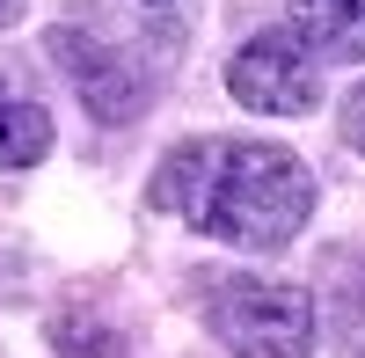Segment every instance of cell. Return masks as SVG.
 Wrapping results in <instances>:
<instances>
[{
    "instance_id": "cell-8",
    "label": "cell",
    "mask_w": 365,
    "mask_h": 358,
    "mask_svg": "<svg viewBox=\"0 0 365 358\" xmlns=\"http://www.w3.org/2000/svg\"><path fill=\"white\" fill-rule=\"evenodd\" d=\"M139 8H146V15H161L168 29H182V15H190V0H139Z\"/></svg>"
},
{
    "instance_id": "cell-2",
    "label": "cell",
    "mask_w": 365,
    "mask_h": 358,
    "mask_svg": "<svg viewBox=\"0 0 365 358\" xmlns=\"http://www.w3.org/2000/svg\"><path fill=\"white\" fill-rule=\"evenodd\" d=\"M205 322L234 358H307L314 351V300L285 278H212Z\"/></svg>"
},
{
    "instance_id": "cell-4",
    "label": "cell",
    "mask_w": 365,
    "mask_h": 358,
    "mask_svg": "<svg viewBox=\"0 0 365 358\" xmlns=\"http://www.w3.org/2000/svg\"><path fill=\"white\" fill-rule=\"evenodd\" d=\"M227 88L241 110H263V117H299L314 110L322 96V73H314V51L292 37V29H263V37H249L234 51L227 66Z\"/></svg>"
},
{
    "instance_id": "cell-7",
    "label": "cell",
    "mask_w": 365,
    "mask_h": 358,
    "mask_svg": "<svg viewBox=\"0 0 365 358\" xmlns=\"http://www.w3.org/2000/svg\"><path fill=\"white\" fill-rule=\"evenodd\" d=\"M344 139H351L358 154H365V81H358L351 96H344Z\"/></svg>"
},
{
    "instance_id": "cell-5",
    "label": "cell",
    "mask_w": 365,
    "mask_h": 358,
    "mask_svg": "<svg viewBox=\"0 0 365 358\" xmlns=\"http://www.w3.org/2000/svg\"><path fill=\"white\" fill-rule=\"evenodd\" d=\"M299 37H307V51L322 58H365V0H285Z\"/></svg>"
},
{
    "instance_id": "cell-1",
    "label": "cell",
    "mask_w": 365,
    "mask_h": 358,
    "mask_svg": "<svg viewBox=\"0 0 365 358\" xmlns=\"http://www.w3.org/2000/svg\"><path fill=\"white\" fill-rule=\"evenodd\" d=\"M146 198L227 249L270 256L307 227L314 175L292 146H270V139H182L154 168Z\"/></svg>"
},
{
    "instance_id": "cell-6",
    "label": "cell",
    "mask_w": 365,
    "mask_h": 358,
    "mask_svg": "<svg viewBox=\"0 0 365 358\" xmlns=\"http://www.w3.org/2000/svg\"><path fill=\"white\" fill-rule=\"evenodd\" d=\"M51 154V110L8 88L0 73V168H37Z\"/></svg>"
},
{
    "instance_id": "cell-3",
    "label": "cell",
    "mask_w": 365,
    "mask_h": 358,
    "mask_svg": "<svg viewBox=\"0 0 365 358\" xmlns=\"http://www.w3.org/2000/svg\"><path fill=\"white\" fill-rule=\"evenodd\" d=\"M51 58L66 66V81L81 88V103L103 117V125H125V117L146 110V96H154V81H146V66L117 44L103 37V29H88V22H58L51 29Z\"/></svg>"
},
{
    "instance_id": "cell-9",
    "label": "cell",
    "mask_w": 365,
    "mask_h": 358,
    "mask_svg": "<svg viewBox=\"0 0 365 358\" xmlns=\"http://www.w3.org/2000/svg\"><path fill=\"white\" fill-rule=\"evenodd\" d=\"M15 15H22V0H0V29H8V22H15Z\"/></svg>"
}]
</instances>
